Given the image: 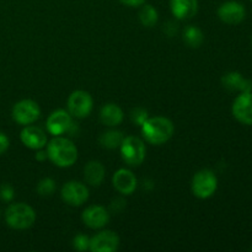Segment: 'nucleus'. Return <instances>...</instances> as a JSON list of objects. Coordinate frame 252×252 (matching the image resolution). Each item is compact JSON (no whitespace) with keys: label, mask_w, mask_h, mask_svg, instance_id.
<instances>
[{"label":"nucleus","mask_w":252,"mask_h":252,"mask_svg":"<svg viewBox=\"0 0 252 252\" xmlns=\"http://www.w3.org/2000/svg\"><path fill=\"white\" fill-rule=\"evenodd\" d=\"M123 137L122 132L120 130H108V132H105L101 134L100 142L101 147L106 148V149H116V148H120L121 144H122Z\"/></svg>","instance_id":"20"},{"label":"nucleus","mask_w":252,"mask_h":252,"mask_svg":"<svg viewBox=\"0 0 252 252\" xmlns=\"http://www.w3.org/2000/svg\"><path fill=\"white\" fill-rule=\"evenodd\" d=\"M105 167L100 161H89L84 167V180L90 186H100L105 179Z\"/></svg>","instance_id":"18"},{"label":"nucleus","mask_w":252,"mask_h":252,"mask_svg":"<svg viewBox=\"0 0 252 252\" xmlns=\"http://www.w3.org/2000/svg\"><path fill=\"white\" fill-rule=\"evenodd\" d=\"M14 198V189L9 184H4L0 186V199L4 202H10Z\"/></svg>","instance_id":"25"},{"label":"nucleus","mask_w":252,"mask_h":252,"mask_svg":"<svg viewBox=\"0 0 252 252\" xmlns=\"http://www.w3.org/2000/svg\"><path fill=\"white\" fill-rule=\"evenodd\" d=\"M184 41L192 48H197L203 42V33L196 26H189L184 32Z\"/></svg>","instance_id":"21"},{"label":"nucleus","mask_w":252,"mask_h":252,"mask_svg":"<svg viewBox=\"0 0 252 252\" xmlns=\"http://www.w3.org/2000/svg\"><path fill=\"white\" fill-rule=\"evenodd\" d=\"M39 115H41V108L33 100H21L15 103L12 108V118L15 122L22 126H29L36 122Z\"/></svg>","instance_id":"7"},{"label":"nucleus","mask_w":252,"mask_h":252,"mask_svg":"<svg viewBox=\"0 0 252 252\" xmlns=\"http://www.w3.org/2000/svg\"><path fill=\"white\" fill-rule=\"evenodd\" d=\"M93 97L89 93L83 90H76L70 94L66 102L68 112L75 118H85L93 111Z\"/></svg>","instance_id":"6"},{"label":"nucleus","mask_w":252,"mask_h":252,"mask_svg":"<svg viewBox=\"0 0 252 252\" xmlns=\"http://www.w3.org/2000/svg\"><path fill=\"white\" fill-rule=\"evenodd\" d=\"M5 220L7 225L17 230H25L33 225L36 213L33 208L26 203H14L5 212Z\"/></svg>","instance_id":"3"},{"label":"nucleus","mask_w":252,"mask_h":252,"mask_svg":"<svg viewBox=\"0 0 252 252\" xmlns=\"http://www.w3.org/2000/svg\"><path fill=\"white\" fill-rule=\"evenodd\" d=\"M170 7L176 19L187 20L197 14L198 1L197 0H171Z\"/></svg>","instance_id":"16"},{"label":"nucleus","mask_w":252,"mask_h":252,"mask_svg":"<svg viewBox=\"0 0 252 252\" xmlns=\"http://www.w3.org/2000/svg\"><path fill=\"white\" fill-rule=\"evenodd\" d=\"M174 125L166 117L147 118L142 125V134L148 143L154 145H161L169 142L174 135Z\"/></svg>","instance_id":"2"},{"label":"nucleus","mask_w":252,"mask_h":252,"mask_svg":"<svg viewBox=\"0 0 252 252\" xmlns=\"http://www.w3.org/2000/svg\"><path fill=\"white\" fill-rule=\"evenodd\" d=\"M120 1L127 6H140L144 4L145 0H120Z\"/></svg>","instance_id":"28"},{"label":"nucleus","mask_w":252,"mask_h":252,"mask_svg":"<svg viewBox=\"0 0 252 252\" xmlns=\"http://www.w3.org/2000/svg\"><path fill=\"white\" fill-rule=\"evenodd\" d=\"M74 249L78 251H85L89 250L90 248V238H88L86 235H83V234H79L74 238L73 240Z\"/></svg>","instance_id":"24"},{"label":"nucleus","mask_w":252,"mask_h":252,"mask_svg":"<svg viewBox=\"0 0 252 252\" xmlns=\"http://www.w3.org/2000/svg\"><path fill=\"white\" fill-rule=\"evenodd\" d=\"M148 118L147 111L143 110V108H135L132 112V121L137 125L142 126L144 123V121Z\"/></svg>","instance_id":"26"},{"label":"nucleus","mask_w":252,"mask_h":252,"mask_svg":"<svg viewBox=\"0 0 252 252\" xmlns=\"http://www.w3.org/2000/svg\"><path fill=\"white\" fill-rule=\"evenodd\" d=\"M7 148H9V138L4 133L0 132V155L4 154Z\"/></svg>","instance_id":"27"},{"label":"nucleus","mask_w":252,"mask_h":252,"mask_svg":"<svg viewBox=\"0 0 252 252\" xmlns=\"http://www.w3.org/2000/svg\"><path fill=\"white\" fill-rule=\"evenodd\" d=\"M245 7L238 1H226L218 9V16L228 25H238L245 19Z\"/></svg>","instance_id":"12"},{"label":"nucleus","mask_w":252,"mask_h":252,"mask_svg":"<svg viewBox=\"0 0 252 252\" xmlns=\"http://www.w3.org/2000/svg\"><path fill=\"white\" fill-rule=\"evenodd\" d=\"M47 155L57 166L69 167L78 160V149L70 139L58 135L47 144Z\"/></svg>","instance_id":"1"},{"label":"nucleus","mask_w":252,"mask_h":252,"mask_svg":"<svg viewBox=\"0 0 252 252\" xmlns=\"http://www.w3.org/2000/svg\"><path fill=\"white\" fill-rule=\"evenodd\" d=\"M217 187H218V179L211 170H201L192 179V192L194 196L201 199L213 196L214 192L217 191Z\"/></svg>","instance_id":"5"},{"label":"nucleus","mask_w":252,"mask_h":252,"mask_svg":"<svg viewBox=\"0 0 252 252\" xmlns=\"http://www.w3.org/2000/svg\"><path fill=\"white\" fill-rule=\"evenodd\" d=\"M81 219L90 229H101L110 221V213L101 206H90L83 212Z\"/></svg>","instance_id":"13"},{"label":"nucleus","mask_w":252,"mask_h":252,"mask_svg":"<svg viewBox=\"0 0 252 252\" xmlns=\"http://www.w3.org/2000/svg\"><path fill=\"white\" fill-rule=\"evenodd\" d=\"M120 148L123 161L129 166H139L144 161L147 148L140 138L134 137V135L126 137Z\"/></svg>","instance_id":"4"},{"label":"nucleus","mask_w":252,"mask_h":252,"mask_svg":"<svg viewBox=\"0 0 252 252\" xmlns=\"http://www.w3.org/2000/svg\"><path fill=\"white\" fill-rule=\"evenodd\" d=\"M62 198L71 207H79L89 198V189L86 185L78 181H69L62 189Z\"/></svg>","instance_id":"8"},{"label":"nucleus","mask_w":252,"mask_h":252,"mask_svg":"<svg viewBox=\"0 0 252 252\" xmlns=\"http://www.w3.org/2000/svg\"><path fill=\"white\" fill-rule=\"evenodd\" d=\"M21 142L24 143L25 147L33 150H41L47 145V135L43 130L36 126H26L22 129Z\"/></svg>","instance_id":"14"},{"label":"nucleus","mask_w":252,"mask_h":252,"mask_svg":"<svg viewBox=\"0 0 252 252\" xmlns=\"http://www.w3.org/2000/svg\"><path fill=\"white\" fill-rule=\"evenodd\" d=\"M113 187L117 189L120 193L128 196L132 194L137 189V177L134 176L132 171L127 169H120L115 172L112 177Z\"/></svg>","instance_id":"15"},{"label":"nucleus","mask_w":252,"mask_h":252,"mask_svg":"<svg viewBox=\"0 0 252 252\" xmlns=\"http://www.w3.org/2000/svg\"><path fill=\"white\" fill-rule=\"evenodd\" d=\"M100 120L107 127H116L123 121V111L116 103H107L100 111Z\"/></svg>","instance_id":"19"},{"label":"nucleus","mask_w":252,"mask_h":252,"mask_svg":"<svg viewBox=\"0 0 252 252\" xmlns=\"http://www.w3.org/2000/svg\"><path fill=\"white\" fill-rule=\"evenodd\" d=\"M48 155H47V152H38L36 154V159L39 160V161H43L44 159H47Z\"/></svg>","instance_id":"29"},{"label":"nucleus","mask_w":252,"mask_h":252,"mask_svg":"<svg viewBox=\"0 0 252 252\" xmlns=\"http://www.w3.org/2000/svg\"><path fill=\"white\" fill-rule=\"evenodd\" d=\"M54 191H56V182H54L53 179H49V177L41 180L37 185V192L43 197L52 196Z\"/></svg>","instance_id":"23"},{"label":"nucleus","mask_w":252,"mask_h":252,"mask_svg":"<svg viewBox=\"0 0 252 252\" xmlns=\"http://www.w3.org/2000/svg\"><path fill=\"white\" fill-rule=\"evenodd\" d=\"M71 126H73L71 115L65 110L53 111L47 120V129L54 137L69 132Z\"/></svg>","instance_id":"10"},{"label":"nucleus","mask_w":252,"mask_h":252,"mask_svg":"<svg viewBox=\"0 0 252 252\" xmlns=\"http://www.w3.org/2000/svg\"><path fill=\"white\" fill-rule=\"evenodd\" d=\"M159 15H158L157 9L153 5H144L139 11V20L144 26L153 27L158 22Z\"/></svg>","instance_id":"22"},{"label":"nucleus","mask_w":252,"mask_h":252,"mask_svg":"<svg viewBox=\"0 0 252 252\" xmlns=\"http://www.w3.org/2000/svg\"><path fill=\"white\" fill-rule=\"evenodd\" d=\"M233 115L243 125L252 126V93H241L235 98Z\"/></svg>","instance_id":"11"},{"label":"nucleus","mask_w":252,"mask_h":252,"mask_svg":"<svg viewBox=\"0 0 252 252\" xmlns=\"http://www.w3.org/2000/svg\"><path fill=\"white\" fill-rule=\"evenodd\" d=\"M223 85L230 91H240V93H251L252 91V81L243 78L240 73H228L221 79Z\"/></svg>","instance_id":"17"},{"label":"nucleus","mask_w":252,"mask_h":252,"mask_svg":"<svg viewBox=\"0 0 252 252\" xmlns=\"http://www.w3.org/2000/svg\"><path fill=\"white\" fill-rule=\"evenodd\" d=\"M120 246V238L111 230H102L90 239V248L93 252H113Z\"/></svg>","instance_id":"9"}]
</instances>
